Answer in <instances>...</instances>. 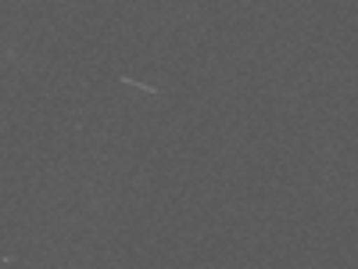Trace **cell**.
I'll return each mask as SVG.
<instances>
[{
    "label": "cell",
    "instance_id": "1",
    "mask_svg": "<svg viewBox=\"0 0 358 269\" xmlns=\"http://www.w3.org/2000/svg\"><path fill=\"white\" fill-rule=\"evenodd\" d=\"M122 83H126V86H133V90H143V94H162L158 86H143V83H136V79H126V76H122Z\"/></svg>",
    "mask_w": 358,
    "mask_h": 269
}]
</instances>
